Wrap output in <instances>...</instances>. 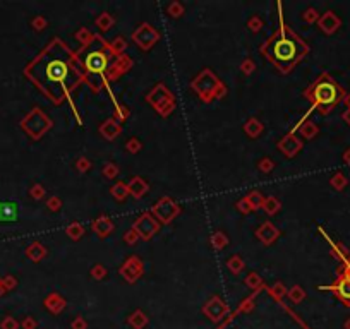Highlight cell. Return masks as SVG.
I'll use <instances>...</instances> for the list:
<instances>
[{"instance_id":"3","label":"cell","mask_w":350,"mask_h":329,"mask_svg":"<svg viewBox=\"0 0 350 329\" xmlns=\"http://www.w3.org/2000/svg\"><path fill=\"white\" fill-rule=\"evenodd\" d=\"M45 74H47V79L48 81H62V79L65 77V74H67V67H65L62 62L58 60H52L50 64H47V67H45Z\"/></svg>"},{"instance_id":"4","label":"cell","mask_w":350,"mask_h":329,"mask_svg":"<svg viewBox=\"0 0 350 329\" xmlns=\"http://www.w3.org/2000/svg\"><path fill=\"white\" fill-rule=\"evenodd\" d=\"M17 204L10 201L0 202V221H16L17 220Z\"/></svg>"},{"instance_id":"11","label":"cell","mask_w":350,"mask_h":329,"mask_svg":"<svg viewBox=\"0 0 350 329\" xmlns=\"http://www.w3.org/2000/svg\"><path fill=\"white\" fill-rule=\"evenodd\" d=\"M347 278H350V269H349V275H347Z\"/></svg>"},{"instance_id":"6","label":"cell","mask_w":350,"mask_h":329,"mask_svg":"<svg viewBox=\"0 0 350 329\" xmlns=\"http://www.w3.org/2000/svg\"><path fill=\"white\" fill-rule=\"evenodd\" d=\"M337 292L345 302L350 304V278L340 279V283H338V286H337Z\"/></svg>"},{"instance_id":"9","label":"cell","mask_w":350,"mask_h":329,"mask_svg":"<svg viewBox=\"0 0 350 329\" xmlns=\"http://www.w3.org/2000/svg\"><path fill=\"white\" fill-rule=\"evenodd\" d=\"M345 160H347V161H350V151H349V153H347V154H345Z\"/></svg>"},{"instance_id":"1","label":"cell","mask_w":350,"mask_h":329,"mask_svg":"<svg viewBox=\"0 0 350 329\" xmlns=\"http://www.w3.org/2000/svg\"><path fill=\"white\" fill-rule=\"evenodd\" d=\"M342 96H344V93H342L340 86L331 79H323L314 88V100H316V103L323 105L324 108L335 106L342 100Z\"/></svg>"},{"instance_id":"7","label":"cell","mask_w":350,"mask_h":329,"mask_svg":"<svg viewBox=\"0 0 350 329\" xmlns=\"http://www.w3.org/2000/svg\"><path fill=\"white\" fill-rule=\"evenodd\" d=\"M338 24H340V21H338L337 17H335L331 12H328L326 19H324V23H323L324 29H326L328 33H331V31H335V29H337V27H338Z\"/></svg>"},{"instance_id":"2","label":"cell","mask_w":350,"mask_h":329,"mask_svg":"<svg viewBox=\"0 0 350 329\" xmlns=\"http://www.w3.org/2000/svg\"><path fill=\"white\" fill-rule=\"evenodd\" d=\"M297 53V45L294 40H287V38H282V40L276 41L275 45V55L282 60H290L294 58Z\"/></svg>"},{"instance_id":"8","label":"cell","mask_w":350,"mask_h":329,"mask_svg":"<svg viewBox=\"0 0 350 329\" xmlns=\"http://www.w3.org/2000/svg\"><path fill=\"white\" fill-rule=\"evenodd\" d=\"M345 120H347V122L350 124V110H349L347 113H345Z\"/></svg>"},{"instance_id":"10","label":"cell","mask_w":350,"mask_h":329,"mask_svg":"<svg viewBox=\"0 0 350 329\" xmlns=\"http://www.w3.org/2000/svg\"><path fill=\"white\" fill-rule=\"evenodd\" d=\"M347 103H349V106H350V95L347 96Z\"/></svg>"},{"instance_id":"5","label":"cell","mask_w":350,"mask_h":329,"mask_svg":"<svg viewBox=\"0 0 350 329\" xmlns=\"http://www.w3.org/2000/svg\"><path fill=\"white\" fill-rule=\"evenodd\" d=\"M105 64L107 60L102 53H91L86 58V65H88V69H91V71H103Z\"/></svg>"}]
</instances>
